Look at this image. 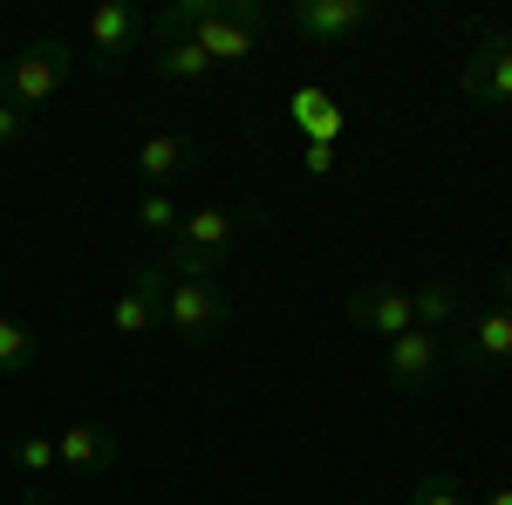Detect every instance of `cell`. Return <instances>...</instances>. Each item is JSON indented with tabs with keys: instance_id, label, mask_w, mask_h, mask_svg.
Returning a JSON list of instances; mask_svg holds the SVG:
<instances>
[{
	"instance_id": "cell-12",
	"label": "cell",
	"mask_w": 512,
	"mask_h": 505,
	"mask_svg": "<svg viewBox=\"0 0 512 505\" xmlns=\"http://www.w3.org/2000/svg\"><path fill=\"white\" fill-rule=\"evenodd\" d=\"M117 430L110 424H89V417H82V424H69L62 430V437H55V465L62 471H76V478H96V471H110L117 465Z\"/></svg>"
},
{
	"instance_id": "cell-11",
	"label": "cell",
	"mask_w": 512,
	"mask_h": 505,
	"mask_svg": "<svg viewBox=\"0 0 512 505\" xmlns=\"http://www.w3.org/2000/svg\"><path fill=\"white\" fill-rule=\"evenodd\" d=\"M130 164H137L144 192H171V185L198 164V144H192V137H178V130H151V137L130 151Z\"/></svg>"
},
{
	"instance_id": "cell-1",
	"label": "cell",
	"mask_w": 512,
	"mask_h": 505,
	"mask_svg": "<svg viewBox=\"0 0 512 505\" xmlns=\"http://www.w3.org/2000/svg\"><path fill=\"white\" fill-rule=\"evenodd\" d=\"M76 62H82V48H76V41H62V35L21 41V48L0 62V96H7V103H21V110H41L62 82L76 76Z\"/></svg>"
},
{
	"instance_id": "cell-21",
	"label": "cell",
	"mask_w": 512,
	"mask_h": 505,
	"mask_svg": "<svg viewBox=\"0 0 512 505\" xmlns=\"http://www.w3.org/2000/svg\"><path fill=\"white\" fill-rule=\"evenodd\" d=\"M301 171H335V144H301Z\"/></svg>"
},
{
	"instance_id": "cell-9",
	"label": "cell",
	"mask_w": 512,
	"mask_h": 505,
	"mask_svg": "<svg viewBox=\"0 0 512 505\" xmlns=\"http://www.w3.org/2000/svg\"><path fill=\"white\" fill-rule=\"evenodd\" d=\"M458 89H465V103H512V28H485L478 48L465 55V69H458Z\"/></svg>"
},
{
	"instance_id": "cell-19",
	"label": "cell",
	"mask_w": 512,
	"mask_h": 505,
	"mask_svg": "<svg viewBox=\"0 0 512 505\" xmlns=\"http://www.w3.org/2000/svg\"><path fill=\"white\" fill-rule=\"evenodd\" d=\"M14 471H21V478H48V471H55V437H41V430L14 437Z\"/></svg>"
},
{
	"instance_id": "cell-16",
	"label": "cell",
	"mask_w": 512,
	"mask_h": 505,
	"mask_svg": "<svg viewBox=\"0 0 512 505\" xmlns=\"http://www.w3.org/2000/svg\"><path fill=\"white\" fill-rule=\"evenodd\" d=\"M35 369V328L21 314H0V376H21Z\"/></svg>"
},
{
	"instance_id": "cell-3",
	"label": "cell",
	"mask_w": 512,
	"mask_h": 505,
	"mask_svg": "<svg viewBox=\"0 0 512 505\" xmlns=\"http://www.w3.org/2000/svg\"><path fill=\"white\" fill-rule=\"evenodd\" d=\"M267 28H274V7H267V0H212V7H205V21L192 28V41L212 55V62L239 69V62H253V55H260Z\"/></svg>"
},
{
	"instance_id": "cell-15",
	"label": "cell",
	"mask_w": 512,
	"mask_h": 505,
	"mask_svg": "<svg viewBox=\"0 0 512 505\" xmlns=\"http://www.w3.org/2000/svg\"><path fill=\"white\" fill-rule=\"evenodd\" d=\"M287 110H294V130H301L308 144H335V137L349 130L342 103H335L328 89H315V82H308V89H294V103H287Z\"/></svg>"
},
{
	"instance_id": "cell-6",
	"label": "cell",
	"mask_w": 512,
	"mask_h": 505,
	"mask_svg": "<svg viewBox=\"0 0 512 505\" xmlns=\"http://www.w3.org/2000/svg\"><path fill=\"white\" fill-rule=\"evenodd\" d=\"M137 48H151V14H144L137 0H103V7L82 21V55H89L96 69H117L123 55H137Z\"/></svg>"
},
{
	"instance_id": "cell-17",
	"label": "cell",
	"mask_w": 512,
	"mask_h": 505,
	"mask_svg": "<svg viewBox=\"0 0 512 505\" xmlns=\"http://www.w3.org/2000/svg\"><path fill=\"white\" fill-rule=\"evenodd\" d=\"M137 226H144L151 239H171L178 226H185V205H178L171 192H137Z\"/></svg>"
},
{
	"instance_id": "cell-20",
	"label": "cell",
	"mask_w": 512,
	"mask_h": 505,
	"mask_svg": "<svg viewBox=\"0 0 512 505\" xmlns=\"http://www.w3.org/2000/svg\"><path fill=\"white\" fill-rule=\"evenodd\" d=\"M28 137H35V110H21V103H7V96H0V157L21 151Z\"/></svg>"
},
{
	"instance_id": "cell-2",
	"label": "cell",
	"mask_w": 512,
	"mask_h": 505,
	"mask_svg": "<svg viewBox=\"0 0 512 505\" xmlns=\"http://www.w3.org/2000/svg\"><path fill=\"white\" fill-rule=\"evenodd\" d=\"M164 328H171L185 349H212V342L233 335V294H226L219 280H185V273H171Z\"/></svg>"
},
{
	"instance_id": "cell-8",
	"label": "cell",
	"mask_w": 512,
	"mask_h": 505,
	"mask_svg": "<svg viewBox=\"0 0 512 505\" xmlns=\"http://www.w3.org/2000/svg\"><path fill=\"white\" fill-rule=\"evenodd\" d=\"M280 21L308 48H342V41L369 35V0H294Z\"/></svg>"
},
{
	"instance_id": "cell-18",
	"label": "cell",
	"mask_w": 512,
	"mask_h": 505,
	"mask_svg": "<svg viewBox=\"0 0 512 505\" xmlns=\"http://www.w3.org/2000/svg\"><path fill=\"white\" fill-rule=\"evenodd\" d=\"M410 505H472V492L451 478V471H424V478H410Z\"/></svg>"
},
{
	"instance_id": "cell-10",
	"label": "cell",
	"mask_w": 512,
	"mask_h": 505,
	"mask_svg": "<svg viewBox=\"0 0 512 505\" xmlns=\"http://www.w3.org/2000/svg\"><path fill=\"white\" fill-rule=\"evenodd\" d=\"M444 342L458 349V369H465V376L512 369V314L506 308H485V314H472V321H458Z\"/></svg>"
},
{
	"instance_id": "cell-13",
	"label": "cell",
	"mask_w": 512,
	"mask_h": 505,
	"mask_svg": "<svg viewBox=\"0 0 512 505\" xmlns=\"http://www.w3.org/2000/svg\"><path fill=\"white\" fill-rule=\"evenodd\" d=\"M151 69H158V82L198 89V82H212V69H219V62H212L192 35H178V41H151Z\"/></svg>"
},
{
	"instance_id": "cell-23",
	"label": "cell",
	"mask_w": 512,
	"mask_h": 505,
	"mask_svg": "<svg viewBox=\"0 0 512 505\" xmlns=\"http://www.w3.org/2000/svg\"><path fill=\"white\" fill-rule=\"evenodd\" d=\"M478 505H512V478H506V485H492V492H478Z\"/></svg>"
},
{
	"instance_id": "cell-4",
	"label": "cell",
	"mask_w": 512,
	"mask_h": 505,
	"mask_svg": "<svg viewBox=\"0 0 512 505\" xmlns=\"http://www.w3.org/2000/svg\"><path fill=\"white\" fill-rule=\"evenodd\" d=\"M383 376H390L403 396H431V389H444V376H451V342H444L437 328H410V335L383 342Z\"/></svg>"
},
{
	"instance_id": "cell-7",
	"label": "cell",
	"mask_w": 512,
	"mask_h": 505,
	"mask_svg": "<svg viewBox=\"0 0 512 505\" xmlns=\"http://www.w3.org/2000/svg\"><path fill=\"white\" fill-rule=\"evenodd\" d=\"M349 328L362 335H376V342H396V335H410L417 328V308H410V280H362L349 287Z\"/></svg>"
},
{
	"instance_id": "cell-22",
	"label": "cell",
	"mask_w": 512,
	"mask_h": 505,
	"mask_svg": "<svg viewBox=\"0 0 512 505\" xmlns=\"http://www.w3.org/2000/svg\"><path fill=\"white\" fill-rule=\"evenodd\" d=\"M492 294H499V308L512 314V260H499V267H492Z\"/></svg>"
},
{
	"instance_id": "cell-24",
	"label": "cell",
	"mask_w": 512,
	"mask_h": 505,
	"mask_svg": "<svg viewBox=\"0 0 512 505\" xmlns=\"http://www.w3.org/2000/svg\"><path fill=\"white\" fill-rule=\"evenodd\" d=\"M62 505H69V499H62Z\"/></svg>"
},
{
	"instance_id": "cell-14",
	"label": "cell",
	"mask_w": 512,
	"mask_h": 505,
	"mask_svg": "<svg viewBox=\"0 0 512 505\" xmlns=\"http://www.w3.org/2000/svg\"><path fill=\"white\" fill-rule=\"evenodd\" d=\"M410 308H417V328H437V335H451V328L465 321V301H458V287H451L444 273L410 280Z\"/></svg>"
},
{
	"instance_id": "cell-5",
	"label": "cell",
	"mask_w": 512,
	"mask_h": 505,
	"mask_svg": "<svg viewBox=\"0 0 512 505\" xmlns=\"http://www.w3.org/2000/svg\"><path fill=\"white\" fill-rule=\"evenodd\" d=\"M164 294H171V267H164V260H137V267L123 273V294L110 301V328H117L123 342L158 335L164 328Z\"/></svg>"
}]
</instances>
